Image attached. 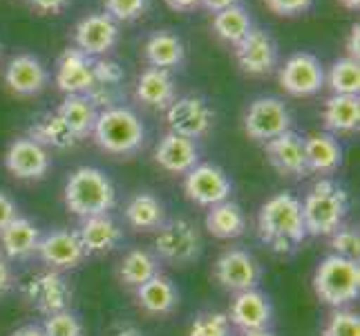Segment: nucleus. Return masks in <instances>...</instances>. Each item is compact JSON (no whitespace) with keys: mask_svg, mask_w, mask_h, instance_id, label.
<instances>
[{"mask_svg":"<svg viewBox=\"0 0 360 336\" xmlns=\"http://www.w3.org/2000/svg\"><path fill=\"white\" fill-rule=\"evenodd\" d=\"M231 321L224 312H202L191 323L188 336H233Z\"/></svg>","mask_w":360,"mask_h":336,"instance_id":"36","label":"nucleus"},{"mask_svg":"<svg viewBox=\"0 0 360 336\" xmlns=\"http://www.w3.org/2000/svg\"><path fill=\"white\" fill-rule=\"evenodd\" d=\"M314 292L322 303L338 309L360 294V267L356 260L331 254L316 267Z\"/></svg>","mask_w":360,"mask_h":336,"instance_id":"5","label":"nucleus"},{"mask_svg":"<svg viewBox=\"0 0 360 336\" xmlns=\"http://www.w3.org/2000/svg\"><path fill=\"white\" fill-rule=\"evenodd\" d=\"M242 336H276L271 330H255V332H242Z\"/></svg>","mask_w":360,"mask_h":336,"instance_id":"52","label":"nucleus"},{"mask_svg":"<svg viewBox=\"0 0 360 336\" xmlns=\"http://www.w3.org/2000/svg\"><path fill=\"white\" fill-rule=\"evenodd\" d=\"M331 94H358L360 92V66L354 58H338L325 74Z\"/></svg>","mask_w":360,"mask_h":336,"instance_id":"35","label":"nucleus"},{"mask_svg":"<svg viewBox=\"0 0 360 336\" xmlns=\"http://www.w3.org/2000/svg\"><path fill=\"white\" fill-rule=\"evenodd\" d=\"M56 115L65 121V126L72 130L74 137H77V142H81V139L92 137L98 110L90 101L88 94H68L63 99V104L58 106Z\"/></svg>","mask_w":360,"mask_h":336,"instance_id":"28","label":"nucleus"},{"mask_svg":"<svg viewBox=\"0 0 360 336\" xmlns=\"http://www.w3.org/2000/svg\"><path fill=\"white\" fill-rule=\"evenodd\" d=\"M41 229L27 218L16 216L5 229H0V254L7 260H30L39 251Z\"/></svg>","mask_w":360,"mask_h":336,"instance_id":"23","label":"nucleus"},{"mask_svg":"<svg viewBox=\"0 0 360 336\" xmlns=\"http://www.w3.org/2000/svg\"><path fill=\"white\" fill-rule=\"evenodd\" d=\"M235 61L248 77H264L271 74L278 66V43L273 36L259 27H253L244 39L233 45Z\"/></svg>","mask_w":360,"mask_h":336,"instance_id":"13","label":"nucleus"},{"mask_svg":"<svg viewBox=\"0 0 360 336\" xmlns=\"http://www.w3.org/2000/svg\"><path fill=\"white\" fill-rule=\"evenodd\" d=\"M213 119L215 112L200 97H181L166 108V123L170 132L181 135L193 142L210 130Z\"/></svg>","mask_w":360,"mask_h":336,"instance_id":"11","label":"nucleus"},{"mask_svg":"<svg viewBox=\"0 0 360 336\" xmlns=\"http://www.w3.org/2000/svg\"><path fill=\"white\" fill-rule=\"evenodd\" d=\"M251 30H253V20L248 16L246 7L242 5H231L213 14V32L219 41H224L229 45H238Z\"/></svg>","mask_w":360,"mask_h":336,"instance_id":"34","label":"nucleus"},{"mask_svg":"<svg viewBox=\"0 0 360 336\" xmlns=\"http://www.w3.org/2000/svg\"><path fill=\"white\" fill-rule=\"evenodd\" d=\"M322 123L329 135H347L358 130L360 99L358 94H331L322 108Z\"/></svg>","mask_w":360,"mask_h":336,"instance_id":"27","label":"nucleus"},{"mask_svg":"<svg viewBox=\"0 0 360 336\" xmlns=\"http://www.w3.org/2000/svg\"><path fill=\"white\" fill-rule=\"evenodd\" d=\"M63 200L74 216L92 218L110 213L117 204V189L101 168L79 166L70 173L63 189Z\"/></svg>","mask_w":360,"mask_h":336,"instance_id":"2","label":"nucleus"},{"mask_svg":"<svg viewBox=\"0 0 360 336\" xmlns=\"http://www.w3.org/2000/svg\"><path fill=\"white\" fill-rule=\"evenodd\" d=\"M226 316L231 321V325H235L242 332L269 330L273 321V307L269 296H264L259 290H246L235 294Z\"/></svg>","mask_w":360,"mask_h":336,"instance_id":"19","label":"nucleus"},{"mask_svg":"<svg viewBox=\"0 0 360 336\" xmlns=\"http://www.w3.org/2000/svg\"><path fill=\"white\" fill-rule=\"evenodd\" d=\"M155 164L172 175H186L191 168L200 164V151L193 139H186L181 135L166 132L155 146Z\"/></svg>","mask_w":360,"mask_h":336,"instance_id":"21","label":"nucleus"},{"mask_svg":"<svg viewBox=\"0 0 360 336\" xmlns=\"http://www.w3.org/2000/svg\"><path fill=\"white\" fill-rule=\"evenodd\" d=\"M172 11H193L200 7V0H164Z\"/></svg>","mask_w":360,"mask_h":336,"instance_id":"47","label":"nucleus"},{"mask_svg":"<svg viewBox=\"0 0 360 336\" xmlns=\"http://www.w3.org/2000/svg\"><path fill=\"white\" fill-rule=\"evenodd\" d=\"M291 110L278 97H257L244 112V132L248 139L266 144L273 137L291 130Z\"/></svg>","mask_w":360,"mask_h":336,"instance_id":"7","label":"nucleus"},{"mask_svg":"<svg viewBox=\"0 0 360 336\" xmlns=\"http://www.w3.org/2000/svg\"><path fill=\"white\" fill-rule=\"evenodd\" d=\"M18 216V209H16V202L11 200L7 193L0 191V229H5L7 224Z\"/></svg>","mask_w":360,"mask_h":336,"instance_id":"44","label":"nucleus"},{"mask_svg":"<svg viewBox=\"0 0 360 336\" xmlns=\"http://www.w3.org/2000/svg\"><path fill=\"white\" fill-rule=\"evenodd\" d=\"M22 292H25V298L30 301V305H34L45 316L63 312L72 303L70 282L65 280L63 273L54 269H47L32 276Z\"/></svg>","mask_w":360,"mask_h":336,"instance_id":"12","label":"nucleus"},{"mask_svg":"<svg viewBox=\"0 0 360 336\" xmlns=\"http://www.w3.org/2000/svg\"><path fill=\"white\" fill-rule=\"evenodd\" d=\"M27 137L43 148H56V151H68V148H74L79 144L77 137L72 135V130L56 112H45L43 117L36 119L30 126Z\"/></svg>","mask_w":360,"mask_h":336,"instance_id":"32","label":"nucleus"},{"mask_svg":"<svg viewBox=\"0 0 360 336\" xmlns=\"http://www.w3.org/2000/svg\"><path fill=\"white\" fill-rule=\"evenodd\" d=\"M257 233L273 254H293L307 238L302 204L293 193H276L259 206Z\"/></svg>","mask_w":360,"mask_h":336,"instance_id":"1","label":"nucleus"},{"mask_svg":"<svg viewBox=\"0 0 360 336\" xmlns=\"http://www.w3.org/2000/svg\"><path fill=\"white\" fill-rule=\"evenodd\" d=\"M264 153L269 164L276 168L282 178H307V155H304V137L293 130H287L273 137L264 144Z\"/></svg>","mask_w":360,"mask_h":336,"instance_id":"16","label":"nucleus"},{"mask_svg":"<svg viewBox=\"0 0 360 336\" xmlns=\"http://www.w3.org/2000/svg\"><path fill=\"white\" fill-rule=\"evenodd\" d=\"M159 273V258L148 249H132L119 263V280L130 290L141 287Z\"/></svg>","mask_w":360,"mask_h":336,"instance_id":"33","label":"nucleus"},{"mask_svg":"<svg viewBox=\"0 0 360 336\" xmlns=\"http://www.w3.org/2000/svg\"><path fill=\"white\" fill-rule=\"evenodd\" d=\"M11 336H45V332H43L41 325H22Z\"/></svg>","mask_w":360,"mask_h":336,"instance_id":"50","label":"nucleus"},{"mask_svg":"<svg viewBox=\"0 0 360 336\" xmlns=\"http://www.w3.org/2000/svg\"><path fill=\"white\" fill-rule=\"evenodd\" d=\"M30 5L39 14H58L70 5V0H30Z\"/></svg>","mask_w":360,"mask_h":336,"instance_id":"45","label":"nucleus"},{"mask_svg":"<svg viewBox=\"0 0 360 336\" xmlns=\"http://www.w3.org/2000/svg\"><path fill=\"white\" fill-rule=\"evenodd\" d=\"M300 204L307 235L329 238L333 231L342 227L347 213H349V193L336 180L325 178L307 191Z\"/></svg>","mask_w":360,"mask_h":336,"instance_id":"3","label":"nucleus"},{"mask_svg":"<svg viewBox=\"0 0 360 336\" xmlns=\"http://www.w3.org/2000/svg\"><path fill=\"white\" fill-rule=\"evenodd\" d=\"M264 5L276 16L293 18V16L307 14V11L314 7V0H264Z\"/></svg>","mask_w":360,"mask_h":336,"instance_id":"42","label":"nucleus"},{"mask_svg":"<svg viewBox=\"0 0 360 336\" xmlns=\"http://www.w3.org/2000/svg\"><path fill=\"white\" fill-rule=\"evenodd\" d=\"M233 184L229 175L215 164H197L184 175V193L200 206H215L231 197Z\"/></svg>","mask_w":360,"mask_h":336,"instance_id":"10","label":"nucleus"},{"mask_svg":"<svg viewBox=\"0 0 360 336\" xmlns=\"http://www.w3.org/2000/svg\"><path fill=\"white\" fill-rule=\"evenodd\" d=\"M259 278H262V267L257 258L244 249H226L215 260V280L226 292L240 294L246 290H257Z\"/></svg>","mask_w":360,"mask_h":336,"instance_id":"9","label":"nucleus"},{"mask_svg":"<svg viewBox=\"0 0 360 336\" xmlns=\"http://www.w3.org/2000/svg\"><path fill=\"white\" fill-rule=\"evenodd\" d=\"M56 85L58 90L68 94H90L94 90V72L92 58L79 52L77 47H68L58 56L56 63Z\"/></svg>","mask_w":360,"mask_h":336,"instance_id":"20","label":"nucleus"},{"mask_svg":"<svg viewBox=\"0 0 360 336\" xmlns=\"http://www.w3.org/2000/svg\"><path fill=\"white\" fill-rule=\"evenodd\" d=\"M105 14L117 23H130L148 9V0H103Z\"/></svg>","mask_w":360,"mask_h":336,"instance_id":"40","label":"nucleus"},{"mask_svg":"<svg viewBox=\"0 0 360 336\" xmlns=\"http://www.w3.org/2000/svg\"><path fill=\"white\" fill-rule=\"evenodd\" d=\"M36 256H39L49 269L63 273V271L74 269L83 263L85 249L79 240L77 231L58 229V231H49V233L41 235Z\"/></svg>","mask_w":360,"mask_h":336,"instance_id":"15","label":"nucleus"},{"mask_svg":"<svg viewBox=\"0 0 360 336\" xmlns=\"http://www.w3.org/2000/svg\"><path fill=\"white\" fill-rule=\"evenodd\" d=\"M202 251H204V240L195 222L186 218H175V220H166L157 229L155 256L159 260H164V263L186 267L195 263V260H200Z\"/></svg>","mask_w":360,"mask_h":336,"instance_id":"6","label":"nucleus"},{"mask_svg":"<svg viewBox=\"0 0 360 336\" xmlns=\"http://www.w3.org/2000/svg\"><path fill=\"white\" fill-rule=\"evenodd\" d=\"M119 41V23L103 14H90L79 20L74 30V43L77 49L85 56H101L108 54Z\"/></svg>","mask_w":360,"mask_h":336,"instance_id":"17","label":"nucleus"},{"mask_svg":"<svg viewBox=\"0 0 360 336\" xmlns=\"http://www.w3.org/2000/svg\"><path fill=\"white\" fill-rule=\"evenodd\" d=\"M280 85L291 97H314L325 88V68L320 58L309 52L291 54L280 68Z\"/></svg>","mask_w":360,"mask_h":336,"instance_id":"8","label":"nucleus"},{"mask_svg":"<svg viewBox=\"0 0 360 336\" xmlns=\"http://www.w3.org/2000/svg\"><path fill=\"white\" fill-rule=\"evenodd\" d=\"M347 58H354L358 61L360 56V25H354L352 32H349V39H347Z\"/></svg>","mask_w":360,"mask_h":336,"instance_id":"46","label":"nucleus"},{"mask_svg":"<svg viewBox=\"0 0 360 336\" xmlns=\"http://www.w3.org/2000/svg\"><path fill=\"white\" fill-rule=\"evenodd\" d=\"M112 336H143V334H141L139 328L132 325V323H123V325H119V328L112 332Z\"/></svg>","mask_w":360,"mask_h":336,"instance_id":"49","label":"nucleus"},{"mask_svg":"<svg viewBox=\"0 0 360 336\" xmlns=\"http://www.w3.org/2000/svg\"><path fill=\"white\" fill-rule=\"evenodd\" d=\"M304 155L309 173H320V175H331L342 164V148L329 132H311L304 137Z\"/></svg>","mask_w":360,"mask_h":336,"instance_id":"26","label":"nucleus"},{"mask_svg":"<svg viewBox=\"0 0 360 336\" xmlns=\"http://www.w3.org/2000/svg\"><path fill=\"white\" fill-rule=\"evenodd\" d=\"M14 282H16L14 269H11L9 260L0 254V298L7 296L11 290H14Z\"/></svg>","mask_w":360,"mask_h":336,"instance_id":"43","label":"nucleus"},{"mask_svg":"<svg viewBox=\"0 0 360 336\" xmlns=\"http://www.w3.org/2000/svg\"><path fill=\"white\" fill-rule=\"evenodd\" d=\"M77 233H79V240H81L83 249H85V256L110 254V251H115L123 240V231L110 213L83 218Z\"/></svg>","mask_w":360,"mask_h":336,"instance_id":"22","label":"nucleus"},{"mask_svg":"<svg viewBox=\"0 0 360 336\" xmlns=\"http://www.w3.org/2000/svg\"><path fill=\"white\" fill-rule=\"evenodd\" d=\"M92 139L108 155L130 157L141 151L146 142V128L134 110L126 106H112L98 112Z\"/></svg>","mask_w":360,"mask_h":336,"instance_id":"4","label":"nucleus"},{"mask_svg":"<svg viewBox=\"0 0 360 336\" xmlns=\"http://www.w3.org/2000/svg\"><path fill=\"white\" fill-rule=\"evenodd\" d=\"M92 72H94V81L96 85H108V88H119L126 79V74H123V68L115 61H92Z\"/></svg>","mask_w":360,"mask_h":336,"instance_id":"41","label":"nucleus"},{"mask_svg":"<svg viewBox=\"0 0 360 336\" xmlns=\"http://www.w3.org/2000/svg\"><path fill=\"white\" fill-rule=\"evenodd\" d=\"M200 5L208 11H213V14H217V11L226 9L231 5H238V0H200Z\"/></svg>","mask_w":360,"mask_h":336,"instance_id":"48","label":"nucleus"},{"mask_svg":"<svg viewBox=\"0 0 360 336\" xmlns=\"http://www.w3.org/2000/svg\"><path fill=\"white\" fill-rule=\"evenodd\" d=\"M329 247L336 256L349 258L358 263L360 256V235L354 227H340L329 235Z\"/></svg>","mask_w":360,"mask_h":336,"instance_id":"39","label":"nucleus"},{"mask_svg":"<svg viewBox=\"0 0 360 336\" xmlns=\"http://www.w3.org/2000/svg\"><path fill=\"white\" fill-rule=\"evenodd\" d=\"M52 159H49V151L41 144H36L30 137H18L5 151V168L14 175L16 180H43L47 175Z\"/></svg>","mask_w":360,"mask_h":336,"instance_id":"14","label":"nucleus"},{"mask_svg":"<svg viewBox=\"0 0 360 336\" xmlns=\"http://www.w3.org/2000/svg\"><path fill=\"white\" fill-rule=\"evenodd\" d=\"M322 336H360V316L352 309H333L322 328Z\"/></svg>","mask_w":360,"mask_h":336,"instance_id":"37","label":"nucleus"},{"mask_svg":"<svg viewBox=\"0 0 360 336\" xmlns=\"http://www.w3.org/2000/svg\"><path fill=\"white\" fill-rule=\"evenodd\" d=\"M338 3H340L345 9H349V11H358V9H360V0H338Z\"/></svg>","mask_w":360,"mask_h":336,"instance_id":"51","label":"nucleus"},{"mask_svg":"<svg viewBox=\"0 0 360 336\" xmlns=\"http://www.w3.org/2000/svg\"><path fill=\"white\" fill-rule=\"evenodd\" d=\"M134 94L143 106L157 110H166L177 99L175 81H172L170 72L159 68H148L139 74L134 85Z\"/></svg>","mask_w":360,"mask_h":336,"instance_id":"24","label":"nucleus"},{"mask_svg":"<svg viewBox=\"0 0 360 336\" xmlns=\"http://www.w3.org/2000/svg\"><path fill=\"white\" fill-rule=\"evenodd\" d=\"M143 58L148 61L150 68H159V70H172L179 68L186 58V47L184 41L177 34L172 32H155L150 39L146 41L143 47Z\"/></svg>","mask_w":360,"mask_h":336,"instance_id":"30","label":"nucleus"},{"mask_svg":"<svg viewBox=\"0 0 360 336\" xmlns=\"http://www.w3.org/2000/svg\"><path fill=\"white\" fill-rule=\"evenodd\" d=\"M49 83V72L34 54H16L5 68V85L18 97L41 94Z\"/></svg>","mask_w":360,"mask_h":336,"instance_id":"18","label":"nucleus"},{"mask_svg":"<svg viewBox=\"0 0 360 336\" xmlns=\"http://www.w3.org/2000/svg\"><path fill=\"white\" fill-rule=\"evenodd\" d=\"M41 328H43L45 336H83L81 321L74 316L70 309L45 316V323Z\"/></svg>","mask_w":360,"mask_h":336,"instance_id":"38","label":"nucleus"},{"mask_svg":"<svg viewBox=\"0 0 360 336\" xmlns=\"http://www.w3.org/2000/svg\"><path fill=\"white\" fill-rule=\"evenodd\" d=\"M134 292H136V305L150 316H168L179 305V294L175 290V285H172L170 278L161 276V273L153 276Z\"/></svg>","mask_w":360,"mask_h":336,"instance_id":"25","label":"nucleus"},{"mask_svg":"<svg viewBox=\"0 0 360 336\" xmlns=\"http://www.w3.org/2000/svg\"><path fill=\"white\" fill-rule=\"evenodd\" d=\"M206 231L219 240H235L246 233V213L240 204L231 200L219 202L208 209L206 213Z\"/></svg>","mask_w":360,"mask_h":336,"instance_id":"31","label":"nucleus"},{"mask_svg":"<svg viewBox=\"0 0 360 336\" xmlns=\"http://www.w3.org/2000/svg\"><path fill=\"white\" fill-rule=\"evenodd\" d=\"M123 218L134 231H157L166 222V206L153 193H136L123 209Z\"/></svg>","mask_w":360,"mask_h":336,"instance_id":"29","label":"nucleus"}]
</instances>
